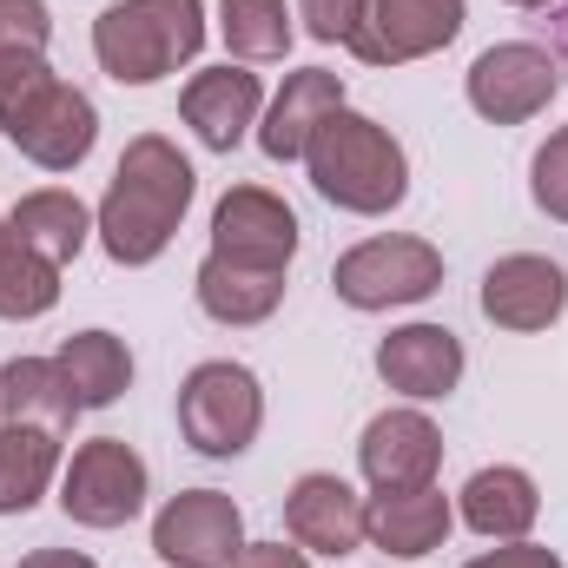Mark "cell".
<instances>
[{
    "instance_id": "22",
    "label": "cell",
    "mask_w": 568,
    "mask_h": 568,
    "mask_svg": "<svg viewBox=\"0 0 568 568\" xmlns=\"http://www.w3.org/2000/svg\"><path fill=\"white\" fill-rule=\"evenodd\" d=\"M73 417H80V397H73V384L53 357H13L0 371V424L67 429Z\"/></svg>"
},
{
    "instance_id": "18",
    "label": "cell",
    "mask_w": 568,
    "mask_h": 568,
    "mask_svg": "<svg viewBox=\"0 0 568 568\" xmlns=\"http://www.w3.org/2000/svg\"><path fill=\"white\" fill-rule=\"evenodd\" d=\"M344 106V80L331 73V67H304V73H284V93L272 100V113H265V126H258V145H265V159H304V145L311 133L331 120Z\"/></svg>"
},
{
    "instance_id": "6",
    "label": "cell",
    "mask_w": 568,
    "mask_h": 568,
    "mask_svg": "<svg viewBox=\"0 0 568 568\" xmlns=\"http://www.w3.org/2000/svg\"><path fill=\"white\" fill-rule=\"evenodd\" d=\"M443 284V252L429 239H364L357 252L337 258L331 291L351 304V311H390V304H424L429 291Z\"/></svg>"
},
{
    "instance_id": "13",
    "label": "cell",
    "mask_w": 568,
    "mask_h": 568,
    "mask_svg": "<svg viewBox=\"0 0 568 568\" xmlns=\"http://www.w3.org/2000/svg\"><path fill=\"white\" fill-rule=\"evenodd\" d=\"M377 377L417 404H436L463 384V337L449 324H404L377 344Z\"/></svg>"
},
{
    "instance_id": "29",
    "label": "cell",
    "mask_w": 568,
    "mask_h": 568,
    "mask_svg": "<svg viewBox=\"0 0 568 568\" xmlns=\"http://www.w3.org/2000/svg\"><path fill=\"white\" fill-rule=\"evenodd\" d=\"M297 13H304V33L324 47H351L364 27V0H297Z\"/></svg>"
},
{
    "instance_id": "7",
    "label": "cell",
    "mask_w": 568,
    "mask_h": 568,
    "mask_svg": "<svg viewBox=\"0 0 568 568\" xmlns=\"http://www.w3.org/2000/svg\"><path fill=\"white\" fill-rule=\"evenodd\" d=\"M60 509L80 529H120L145 509V463L133 443L120 436H93L73 449L67 476H60Z\"/></svg>"
},
{
    "instance_id": "25",
    "label": "cell",
    "mask_w": 568,
    "mask_h": 568,
    "mask_svg": "<svg viewBox=\"0 0 568 568\" xmlns=\"http://www.w3.org/2000/svg\"><path fill=\"white\" fill-rule=\"evenodd\" d=\"M53 304H60V265L40 258V252H27L7 232V245H0V317L27 324V317H47Z\"/></svg>"
},
{
    "instance_id": "24",
    "label": "cell",
    "mask_w": 568,
    "mask_h": 568,
    "mask_svg": "<svg viewBox=\"0 0 568 568\" xmlns=\"http://www.w3.org/2000/svg\"><path fill=\"white\" fill-rule=\"evenodd\" d=\"M53 364L67 371L80 410H106V404H120V390L133 384V351H126L113 331H73Z\"/></svg>"
},
{
    "instance_id": "1",
    "label": "cell",
    "mask_w": 568,
    "mask_h": 568,
    "mask_svg": "<svg viewBox=\"0 0 568 568\" xmlns=\"http://www.w3.org/2000/svg\"><path fill=\"white\" fill-rule=\"evenodd\" d=\"M192 192H199V179H192L185 152L172 140H159V133H140L120 152L113 185H106V199L93 212V232H100L106 258L113 265H152L172 245Z\"/></svg>"
},
{
    "instance_id": "9",
    "label": "cell",
    "mask_w": 568,
    "mask_h": 568,
    "mask_svg": "<svg viewBox=\"0 0 568 568\" xmlns=\"http://www.w3.org/2000/svg\"><path fill=\"white\" fill-rule=\"evenodd\" d=\"M212 252L252 272H291L297 258V212L265 185H232L212 212Z\"/></svg>"
},
{
    "instance_id": "31",
    "label": "cell",
    "mask_w": 568,
    "mask_h": 568,
    "mask_svg": "<svg viewBox=\"0 0 568 568\" xmlns=\"http://www.w3.org/2000/svg\"><path fill=\"white\" fill-rule=\"evenodd\" d=\"M232 568H311V562H304V549H284V542H245Z\"/></svg>"
},
{
    "instance_id": "8",
    "label": "cell",
    "mask_w": 568,
    "mask_h": 568,
    "mask_svg": "<svg viewBox=\"0 0 568 568\" xmlns=\"http://www.w3.org/2000/svg\"><path fill=\"white\" fill-rule=\"evenodd\" d=\"M245 549V516L219 489H179L152 516V556L172 568H232Z\"/></svg>"
},
{
    "instance_id": "3",
    "label": "cell",
    "mask_w": 568,
    "mask_h": 568,
    "mask_svg": "<svg viewBox=\"0 0 568 568\" xmlns=\"http://www.w3.org/2000/svg\"><path fill=\"white\" fill-rule=\"evenodd\" d=\"M304 172H311V185H317L337 212H357V219H377V212L404 205V192H410V159H404V145L390 140V126H377V120H364V113H351V106H337V113L311 133Z\"/></svg>"
},
{
    "instance_id": "26",
    "label": "cell",
    "mask_w": 568,
    "mask_h": 568,
    "mask_svg": "<svg viewBox=\"0 0 568 568\" xmlns=\"http://www.w3.org/2000/svg\"><path fill=\"white\" fill-rule=\"evenodd\" d=\"M219 33H225L232 60H284L291 53L284 0H219Z\"/></svg>"
},
{
    "instance_id": "19",
    "label": "cell",
    "mask_w": 568,
    "mask_h": 568,
    "mask_svg": "<svg viewBox=\"0 0 568 568\" xmlns=\"http://www.w3.org/2000/svg\"><path fill=\"white\" fill-rule=\"evenodd\" d=\"M536 516H542V496H536V483H529L523 469H509V463L476 469V476L463 483V523H469L476 536H489V542H523V536L536 529Z\"/></svg>"
},
{
    "instance_id": "14",
    "label": "cell",
    "mask_w": 568,
    "mask_h": 568,
    "mask_svg": "<svg viewBox=\"0 0 568 568\" xmlns=\"http://www.w3.org/2000/svg\"><path fill=\"white\" fill-rule=\"evenodd\" d=\"M357 463H364L371 489H424V483H436L443 436H436V424H429L424 410H384L364 429Z\"/></svg>"
},
{
    "instance_id": "17",
    "label": "cell",
    "mask_w": 568,
    "mask_h": 568,
    "mask_svg": "<svg viewBox=\"0 0 568 568\" xmlns=\"http://www.w3.org/2000/svg\"><path fill=\"white\" fill-rule=\"evenodd\" d=\"M449 496L424 483V489H377L371 509H364V542H377L384 556L397 562H424L429 549H443L449 536Z\"/></svg>"
},
{
    "instance_id": "15",
    "label": "cell",
    "mask_w": 568,
    "mask_h": 568,
    "mask_svg": "<svg viewBox=\"0 0 568 568\" xmlns=\"http://www.w3.org/2000/svg\"><path fill=\"white\" fill-rule=\"evenodd\" d=\"M284 529L311 556H351L364 549V503L344 476H297L284 496Z\"/></svg>"
},
{
    "instance_id": "32",
    "label": "cell",
    "mask_w": 568,
    "mask_h": 568,
    "mask_svg": "<svg viewBox=\"0 0 568 568\" xmlns=\"http://www.w3.org/2000/svg\"><path fill=\"white\" fill-rule=\"evenodd\" d=\"M20 568H100L93 556H80V549H33Z\"/></svg>"
},
{
    "instance_id": "23",
    "label": "cell",
    "mask_w": 568,
    "mask_h": 568,
    "mask_svg": "<svg viewBox=\"0 0 568 568\" xmlns=\"http://www.w3.org/2000/svg\"><path fill=\"white\" fill-rule=\"evenodd\" d=\"M60 469V429L0 424V516H27Z\"/></svg>"
},
{
    "instance_id": "20",
    "label": "cell",
    "mask_w": 568,
    "mask_h": 568,
    "mask_svg": "<svg viewBox=\"0 0 568 568\" xmlns=\"http://www.w3.org/2000/svg\"><path fill=\"white\" fill-rule=\"evenodd\" d=\"M7 232H13L27 252H40V258H53V265H73V258L87 252V239H93V212H87L73 192L47 185V192H27V199L13 205Z\"/></svg>"
},
{
    "instance_id": "11",
    "label": "cell",
    "mask_w": 568,
    "mask_h": 568,
    "mask_svg": "<svg viewBox=\"0 0 568 568\" xmlns=\"http://www.w3.org/2000/svg\"><path fill=\"white\" fill-rule=\"evenodd\" d=\"M463 0H364V27L351 40V53L364 67H404L424 60L436 47H449L463 33Z\"/></svg>"
},
{
    "instance_id": "30",
    "label": "cell",
    "mask_w": 568,
    "mask_h": 568,
    "mask_svg": "<svg viewBox=\"0 0 568 568\" xmlns=\"http://www.w3.org/2000/svg\"><path fill=\"white\" fill-rule=\"evenodd\" d=\"M463 568H562V562H556V549L509 542V549H489V556H476V562H463Z\"/></svg>"
},
{
    "instance_id": "16",
    "label": "cell",
    "mask_w": 568,
    "mask_h": 568,
    "mask_svg": "<svg viewBox=\"0 0 568 568\" xmlns=\"http://www.w3.org/2000/svg\"><path fill=\"white\" fill-rule=\"evenodd\" d=\"M258 100H265V87H258V73H245V67H205V73H192L185 80V93H179V113H185V126L199 133V145H212V152H232V145L245 140V126L258 120Z\"/></svg>"
},
{
    "instance_id": "5",
    "label": "cell",
    "mask_w": 568,
    "mask_h": 568,
    "mask_svg": "<svg viewBox=\"0 0 568 568\" xmlns=\"http://www.w3.org/2000/svg\"><path fill=\"white\" fill-rule=\"evenodd\" d=\"M265 424V390L245 364L212 357L179 384V436L199 456H239L252 449V436Z\"/></svg>"
},
{
    "instance_id": "21",
    "label": "cell",
    "mask_w": 568,
    "mask_h": 568,
    "mask_svg": "<svg viewBox=\"0 0 568 568\" xmlns=\"http://www.w3.org/2000/svg\"><path fill=\"white\" fill-rule=\"evenodd\" d=\"M192 291H199V311L219 317V324H265L284 304V272H252V265H232V258L205 252Z\"/></svg>"
},
{
    "instance_id": "12",
    "label": "cell",
    "mask_w": 568,
    "mask_h": 568,
    "mask_svg": "<svg viewBox=\"0 0 568 568\" xmlns=\"http://www.w3.org/2000/svg\"><path fill=\"white\" fill-rule=\"evenodd\" d=\"M568 304V278L556 258H536V252H509L489 265L483 278V317L503 324V331H549Z\"/></svg>"
},
{
    "instance_id": "27",
    "label": "cell",
    "mask_w": 568,
    "mask_h": 568,
    "mask_svg": "<svg viewBox=\"0 0 568 568\" xmlns=\"http://www.w3.org/2000/svg\"><path fill=\"white\" fill-rule=\"evenodd\" d=\"M529 192H536V205H542L549 219H562L568 225V126L542 140L536 165H529Z\"/></svg>"
},
{
    "instance_id": "28",
    "label": "cell",
    "mask_w": 568,
    "mask_h": 568,
    "mask_svg": "<svg viewBox=\"0 0 568 568\" xmlns=\"http://www.w3.org/2000/svg\"><path fill=\"white\" fill-rule=\"evenodd\" d=\"M53 20L47 0H0V53H47Z\"/></svg>"
},
{
    "instance_id": "34",
    "label": "cell",
    "mask_w": 568,
    "mask_h": 568,
    "mask_svg": "<svg viewBox=\"0 0 568 568\" xmlns=\"http://www.w3.org/2000/svg\"><path fill=\"white\" fill-rule=\"evenodd\" d=\"M0 245H7V225H0Z\"/></svg>"
},
{
    "instance_id": "33",
    "label": "cell",
    "mask_w": 568,
    "mask_h": 568,
    "mask_svg": "<svg viewBox=\"0 0 568 568\" xmlns=\"http://www.w3.org/2000/svg\"><path fill=\"white\" fill-rule=\"evenodd\" d=\"M509 7H549V0H509Z\"/></svg>"
},
{
    "instance_id": "2",
    "label": "cell",
    "mask_w": 568,
    "mask_h": 568,
    "mask_svg": "<svg viewBox=\"0 0 568 568\" xmlns=\"http://www.w3.org/2000/svg\"><path fill=\"white\" fill-rule=\"evenodd\" d=\"M0 133L33 165L73 172L100 140V113L80 87H67L47 67V53H0Z\"/></svg>"
},
{
    "instance_id": "4",
    "label": "cell",
    "mask_w": 568,
    "mask_h": 568,
    "mask_svg": "<svg viewBox=\"0 0 568 568\" xmlns=\"http://www.w3.org/2000/svg\"><path fill=\"white\" fill-rule=\"evenodd\" d=\"M205 47V0H113L93 20V53L120 87H152Z\"/></svg>"
},
{
    "instance_id": "10",
    "label": "cell",
    "mask_w": 568,
    "mask_h": 568,
    "mask_svg": "<svg viewBox=\"0 0 568 568\" xmlns=\"http://www.w3.org/2000/svg\"><path fill=\"white\" fill-rule=\"evenodd\" d=\"M556 87H562V67H556L542 47H529V40L489 47V53H476V67H469V106H476L489 126H523V120H536V113L556 100Z\"/></svg>"
}]
</instances>
